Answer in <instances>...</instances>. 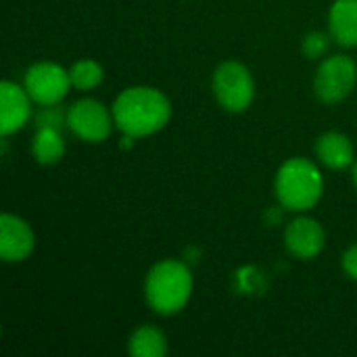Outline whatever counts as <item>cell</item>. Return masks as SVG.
I'll list each match as a JSON object with an SVG mask.
<instances>
[{"label":"cell","instance_id":"1","mask_svg":"<svg viewBox=\"0 0 357 357\" xmlns=\"http://www.w3.org/2000/svg\"><path fill=\"white\" fill-rule=\"evenodd\" d=\"M115 128L123 136L144 138L163 130L172 119L169 98L153 86H130L113 102Z\"/></svg>","mask_w":357,"mask_h":357},{"label":"cell","instance_id":"2","mask_svg":"<svg viewBox=\"0 0 357 357\" xmlns=\"http://www.w3.org/2000/svg\"><path fill=\"white\" fill-rule=\"evenodd\" d=\"M195 289V278L190 268L178 259H163L155 264L144 280V299L149 307L159 316L180 314Z\"/></svg>","mask_w":357,"mask_h":357},{"label":"cell","instance_id":"3","mask_svg":"<svg viewBox=\"0 0 357 357\" xmlns=\"http://www.w3.org/2000/svg\"><path fill=\"white\" fill-rule=\"evenodd\" d=\"M274 190L284 209L310 211L324 195V178L314 161L305 157H293L280 165Z\"/></svg>","mask_w":357,"mask_h":357},{"label":"cell","instance_id":"4","mask_svg":"<svg viewBox=\"0 0 357 357\" xmlns=\"http://www.w3.org/2000/svg\"><path fill=\"white\" fill-rule=\"evenodd\" d=\"M213 96L228 113H243L255 100V79L238 61H224L211 79Z\"/></svg>","mask_w":357,"mask_h":357},{"label":"cell","instance_id":"5","mask_svg":"<svg viewBox=\"0 0 357 357\" xmlns=\"http://www.w3.org/2000/svg\"><path fill=\"white\" fill-rule=\"evenodd\" d=\"M357 84L356 61L347 54L326 56L314 75V94L326 105L343 102Z\"/></svg>","mask_w":357,"mask_h":357},{"label":"cell","instance_id":"6","mask_svg":"<svg viewBox=\"0 0 357 357\" xmlns=\"http://www.w3.org/2000/svg\"><path fill=\"white\" fill-rule=\"evenodd\" d=\"M23 88L27 90L33 102L42 107H54L67 96L71 88V77L69 71L59 63L42 61L25 71Z\"/></svg>","mask_w":357,"mask_h":357},{"label":"cell","instance_id":"7","mask_svg":"<svg viewBox=\"0 0 357 357\" xmlns=\"http://www.w3.org/2000/svg\"><path fill=\"white\" fill-rule=\"evenodd\" d=\"M65 121L67 128L86 142H105L115 128L113 111H109L100 100L94 98L75 100L69 107Z\"/></svg>","mask_w":357,"mask_h":357},{"label":"cell","instance_id":"8","mask_svg":"<svg viewBox=\"0 0 357 357\" xmlns=\"http://www.w3.org/2000/svg\"><path fill=\"white\" fill-rule=\"evenodd\" d=\"M36 249V234L31 226L15 215L2 213L0 215V257L8 264L25 261Z\"/></svg>","mask_w":357,"mask_h":357},{"label":"cell","instance_id":"9","mask_svg":"<svg viewBox=\"0 0 357 357\" xmlns=\"http://www.w3.org/2000/svg\"><path fill=\"white\" fill-rule=\"evenodd\" d=\"M284 245L289 253L297 259H314L322 253L326 245V232L322 224L314 218H295L284 230Z\"/></svg>","mask_w":357,"mask_h":357},{"label":"cell","instance_id":"10","mask_svg":"<svg viewBox=\"0 0 357 357\" xmlns=\"http://www.w3.org/2000/svg\"><path fill=\"white\" fill-rule=\"evenodd\" d=\"M31 102L25 88L8 79L0 84V132L4 138L25 128L31 117Z\"/></svg>","mask_w":357,"mask_h":357},{"label":"cell","instance_id":"11","mask_svg":"<svg viewBox=\"0 0 357 357\" xmlns=\"http://www.w3.org/2000/svg\"><path fill=\"white\" fill-rule=\"evenodd\" d=\"M316 157L328 169H347L356 163L354 144L341 132H326L316 140Z\"/></svg>","mask_w":357,"mask_h":357},{"label":"cell","instance_id":"12","mask_svg":"<svg viewBox=\"0 0 357 357\" xmlns=\"http://www.w3.org/2000/svg\"><path fill=\"white\" fill-rule=\"evenodd\" d=\"M328 31L341 46H357V0H335L328 10Z\"/></svg>","mask_w":357,"mask_h":357},{"label":"cell","instance_id":"13","mask_svg":"<svg viewBox=\"0 0 357 357\" xmlns=\"http://www.w3.org/2000/svg\"><path fill=\"white\" fill-rule=\"evenodd\" d=\"M33 159L40 165H54L65 155V138L56 126H40L31 142Z\"/></svg>","mask_w":357,"mask_h":357},{"label":"cell","instance_id":"14","mask_svg":"<svg viewBox=\"0 0 357 357\" xmlns=\"http://www.w3.org/2000/svg\"><path fill=\"white\" fill-rule=\"evenodd\" d=\"M128 354L132 357H163L167 354V337L157 326L144 324L130 335Z\"/></svg>","mask_w":357,"mask_h":357},{"label":"cell","instance_id":"15","mask_svg":"<svg viewBox=\"0 0 357 357\" xmlns=\"http://www.w3.org/2000/svg\"><path fill=\"white\" fill-rule=\"evenodd\" d=\"M69 77H71V86L77 88V90H92L96 88L102 77H105V71L100 67V63L92 61V59H82V61H75L69 69Z\"/></svg>","mask_w":357,"mask_h":357},{"label":"cell","instance_id":"16","mask_svg":"<svg viewBox=\"0 0 357 357\" xmlns=\"http://www.w3.org/2000/svg\"><path fill=\"white\" fill-rule=\"evenodd\" d=\"M333 36L324 31H312L303 40V52L307 59H324L331 50Z\"/></svg>","mask_w":357,"mask_h":357},{"label":"cell","instance_id":"17","mask_svg":"<svg viewBox=\"0 0 357 357\" xmlns=\"http://www.w3.org/2000/svg\"><path fill=\"white\" fill-rule=\"evenodd\" d=\"M343 270L351 280H357V245H351L343 253Z\"/></svg>","mask_w":357,"mask_h":357},{"label":"cell","instance_id":"18","mask_svg":"<svg viewBox=\"0 0 357 357\" xmlns=\"http://www.w3.org/2000/svg\"><path fill=\"white\" fill-rule=\"evenodd\" d=\"M354 184H356V188H357V161L354 163Z\"/></svg>","mask_w":357,"mask_h":357}]
</instances>
